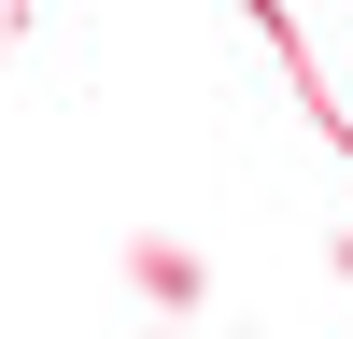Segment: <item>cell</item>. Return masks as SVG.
Returning a JSON list of instances; mask_svg holds the SVG:
<instances>
[{
  "label": "cell",
  "mask_w": 353,
  "mask_h": 339,
  "mask_svg": "<svg viewBox=\"0 0 353 339\" xmlns=\"http://www.w3.org/2000/svg\"><path fill=\"white\" fill-rule=\"evenodd\" d=\"M128 269H141V297H156V311H198V254H170V240H128Z\"/></svg>",
  "instance_id": "obj_1"
}]
</instances>
